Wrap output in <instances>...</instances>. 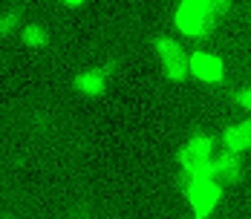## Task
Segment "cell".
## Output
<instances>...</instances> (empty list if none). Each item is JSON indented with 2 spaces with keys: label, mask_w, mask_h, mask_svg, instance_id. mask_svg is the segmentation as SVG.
Instances as JSON below:
<instances>
[{
  "label": "cell",
  "mask_w": 251,
  "mask_h": 219,
  "mask_svg": "<svg viewBox=\"0 0 251 219\" xmlns=\"http://www.w3.org/2000/svg\"><path fill=\"white\" fill-rule=\"evenodd\" d=\"M231 9V0H182L176 9V26L188 38H208Z\"/></svg>",
  "instance_id": "1"
},
{
  "label": "cell",
  "mask_w": 251,
  "mask_h": 219,
  "mask_svg": "<svg viewBox=\"0 0 251 219\" xmlns=\"http://www.w3.org/2000/svg\"><path fill=\"white\" fill-rule=\"evenodd\" d=\"M73 87L81 96H101L107 90V70H84L75 75Z\"/></svg>",
  "instance_id": "8"
},
{
  "label": "cell",
  "mask_w": 251,
  "mask_h": 219,
  "mask_svg": "<svg viewBox=\"0 0 251 219\" xmlns=\"http://www.w3.org/2000/svg\"><path fill=\"white\" fill-rule=\"evenodd\" d=\"M185 196H188V205H191L194 217L208 219L211 211L217 208L220 196H223V185L214 182L211 176H194V179H185Z\"/></svg>",
  "instance_id": "3"
},
{
  "label": "cell",
  "mask_w": 251,
  "mask_h": 219,
  "mask_svg": "<svg viewBox=\"0 0 251 219\" xmlns=\"http://www.w3.org/2000/svg\"><path fill=\"white\" fill-rule=\"evenodd\" d=\"M211 159H214V139L205 136V133H194V136L182 145L179 156H176V162H179V168L185 173V179L208 176Z\"/></svg>",
  "instance_id": "2"
},
{
  "label": "cell",
  "mask_w": 251,
  "mask_h": 219,
  "mask_svg": "<svg viewBox=\"0 0 251 219\" xmlns=\"http://www.w3.org/2000/svg\"><path fill=\"white\" fill-rule=\"evenodd\" d=\"M21 41H24L26 47H47L50 44V35H47L44 26L29 24V26H21Z\"/></svg>",
  "instance_id": "9"
},
{
  "label": "cell",
  "mask_w": 251,
  "mask_h": 219,
  "mask_svg": "<svg viewBox=\"0 0 251 219\" xmlns=\"http://www.w3.org/2000/svg\"><path fill=\"white\" fill-rule=\"evenodd\" d=\"M223 147L231 153H246L251 150V119L231 124L226 133H223Z\"/></svg>",
  "instance_id": "7"
},
{
  "label": "cell",
  "mask_w": 251,
  "mask_h": 219,
  "mask_svg": "<svg viewBox=\"0 0 251 219\" xmlns=\"http://www.w3.org/2000/svg\"><path fill=\"white\" fill-rule=\"evenodd\" d=\"M18 29H21V15H18L15 9H6V12L0 15V38L12 35V32H18Z\"/></svg>",
  "instance_id": "10"
},
{
  "label": "cell",
  "mask_w": 251,
  "mask_h": 219,
  "mask_svg": "<svg viewBox=\"0 0 251 219\" xmlns=\"http://www.w3.org/2000/svg\"><path fill=\"white\" fill-rule=\"evenodd\" d=\"M237 104H240L243 110H249V113H251V87H249V90H240V93H237Z\"/></svg>",
  "instance_id": "11"
},
{
  "label": "cell",
  "mask_w": 251,
  "mask_h": 219,
  "mask_svg": "<svg viewBox=\"0 0 251 219\" xmlns=\"http://www.w3.org/2000/svg\"><path fill=\"white\" fill-rule=\"evenodd\" d=\"M64 3H67V6H73V9H78V6H84L87 0H64Z\"/></svg>",
  "instance_id": "12"
},
{
  "label": "cell",
  "mask_w": 251,
  "mask_h": 219,
  "mask_svg": "<svg viewBox=\"0 0 251 219\" xmlns=\"http://www.w3.org/2000/svg\"><path fill=\"white\" fill-rule=\"evenodd\" d=\"M153 47H156V58H159V67H162L165 78H171V81H185V78L191 75V67H188L191 55L179 47V44L168 41V38H156Z\"/></svg>",
  "instance_id": "4"
},
{
  "label": "cell",
  "mask_w": 251,
  "mask_h": 219,
  "mask_svg": "<svg viewBox=\"0 0 251 219\" xmlns=\"http://www.w3.org/2000/svg\"><path fill=\"white\" fill-rule=\"evenodd\" d=\"M208 176H211L214 182H220V185L234 182V179L240 176V159H237V153H231V150H220V153H214L211 168H208Z\"/></svg>",
  "instance_id": "6"
},
{
  "label": "cell",
  "mask_w": 251,
  "mask_h": 219,
  "mask_svg": "<svg viewBox=\"0 0 251 219\" xmlns=\"http://www.w3.org/2000/svg\"><path fill=\"white\" fill-rule=\"evenodd\" d=\"M188 67H191V75H194V78L208 81V84L223 81V75H226L223 61H220V58H214V55H208V52H194V55H191V61H188Z\"/></svg>",
  "instance_id": "5"
}]
</instances>
